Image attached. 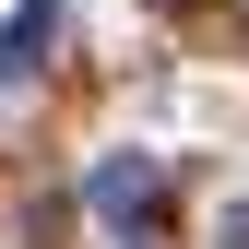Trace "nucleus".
<instances>
[{"mask_svg": "<svg viewBox=\"0 0 249 249\" xmlns=\"http://www.w3.org/2000/svg\"><path fill=\"white\" fill-rule=\"evenodd\" d=\"M83 202H95V226H142V213H154V154H107Z\"/></svg>", "mask_w": 249, "mask_h": 249, "instance_id": "1", "label": "nucleus"}, {"mask_svg": "<svg viewBox=\"0 0 249 249\" xmlns=\"http://www.w3.org/2000/svg\"><path fill=\"white\" fill-rule=\"evenodd\" d=\"M48 36H59V12H48V0H24V12H12V36H0V83H24V71H36Z\"/></svg>", "mask_w": 249, "mask_h": 249, "instance_id": "2", "label": "nucleus"}]
</instances>
